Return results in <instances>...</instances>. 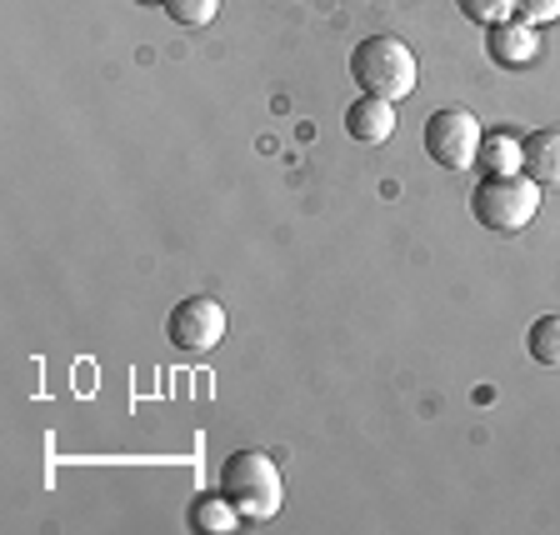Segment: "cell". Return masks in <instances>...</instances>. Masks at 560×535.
<instances>
[{"mask_svg": "<svg viewBox=\"0 0 560 535\" xmlns=\"http://www.w3.org/2000/svg\"><path fill=\"white\" fill-rule=\"evenodd\" d=\"M221 496L241 511V521H276L285 505V480L266 451H231L221 466Z\"/></svg>", "mask_w": 560, "mask_h": 535, "instance_id": "6da1fadb", "label": "cell"}, {"mask_svg": "<svg viewBox=\"0 0 560 535\" xmlns=\"http://www.w3.org/2000/svg\"><path fill=\"white\" fill-rule=\"evenodd\" d=\"M350 75L361 85V95H381V101H406L416 91V56L396 35H365L350 50Z\"/></svg>", "mask_w": 560, "mask_h": 535, "instance_id": "7a4b0ae2", "label": "cell"}, {"mask_svg": "<svg viewBox=\"0 0 560 535\" xmlns=\"http://www.w3.org/2000/svg\"><path fill=\"white\" fill-rule=\"evenodd\" d=\"M540 210V186L525 171L511 175H486L476 190H470V216H476L486 231L495 235H515L536 221Z\"/></svg>", "mask_w": 560, "mask_h": 535, "instance_id": "3957f363", "label": "cell"}, {"mask_svg": "<svg viewBox=\"0 0 560 535\" xmlns=\"http://www.w3.org/2000/svg\"><path fill=\"white\" fill-rule=\"evenodd\" d=\"M480 140H486L480 120L470 116V111H460V105H445V111H435V116L425 120V155H431L435 165H445V171L476 165Z\"/></svg>", "mask_w": 560, "mask_h": 535, "instance_id": "277c9868", "label": "cell"}, {"mask_svg": "<svg viewBox=\"0 0 560 535\" xmlns=\"http://www.w3.org/2000/svg\"><path fill=\"white\" fill-rule=\"evenodd\" d=\"M165 336H171L175 350H186V356H206V350H215L221 336H225L221 301H210V295H186V301L165 315Z\"/></svg>", "mask_w": 560, "mask_h": 535, "instance_id": "5b68a950", "label": "cell"}, {"mask_svg": "<svg viewBox=\"0 0 560 535\" xmlns=\"http://www.w3.org/2000/svg\"><path fill=\"white\" fill-rule=\"evenodd\" d=\"M490 60L495 66H505V70H521V66H530L536 60V50H540V40H536V25H525V21H495L490 25Z\"/></svg>", "mask_w": 560, "mask_h": 535, "instance_id": "8992f818", "label": "cell"}, {"mask_svg": "<svg viewBox=\"0 0 560 535\" xmlns=\"http://www.w3.org/2000/svg\"><path fill=\"white\" fill-rule=\"evenodd\" d=\"M346 130H350V140H361V146H381V140H390V130H396V101L361 95V101L346 111Z\"/></svg>", "mask_w": 560, "mask_h": 535, "instance_id": "52a82bcc", "label": "cell"}, {"mask_svg": "<svg viewBox=\"0 0 560 535\" xmlns=\"http://www.w3.org/2000/svg\"><path fill=\"white\" fill-rule=\"evenodd\" d=\"M521 171L536 186H560V130H530L521 140Z\"/></svg>", "mask_w": 560, "mask_h": 535, "instance_id": "ba28073f", "label": "cell"}, {"mask_svg": "<svg viewBox=\"0 0 560 535\" xmlns=\"http://www.w3.org/2000/svg\"><path fill=\"white\" fill-rule=\"evenodd\" d=\"M235 525H241V511H235L225 496H196V501H190V531L225 535V531H235Z\"/></svg>", "mask_w": 560, "mask_h": 535, "instance_id": "9c48e42d", "label": "cell"}, {"mask_svg": "<svg viewBox=\"0 0 560 535\" xmlns=\"http://www.w3.org/2000/svg\"><path fill=\"white\" fill-rule=\"evenodd\" d=\"M525 350H530V361L536 365L560 371V315H540V321H530V330H525Z\"/></svg>", "mask_w": 560, "mask_h": 535, "instance_id": "30bf717a", "label": "cell"}, {"mask_svg": "<svg viewBox=\"0 0 560 535\" xmlns=\"http://www.w3.org/2000/svg\"><path fill=\"white\" fill-rule=\"evenodd\" d=\"M480 155H486V175L521 171V140H511V136H486L480 140Z\"/></svg>", "mask_w": 560, "mask_h": 535, "instance_id": "8fae6325", "label": "cell"}, {"mask_svg": "<svg viewBox=\"0 0 560 535\" xmlns=\"http://www.w3.org/2000/svg\"><path fill=\"white\" fill-rule=\"evenodd\" d=\"M215 11H221V0H165V15H171L175 25H210L215 21Z\"/></svg>", "mask_w": 560, "mask_h": 535, "instance_id": "7c38bea8", "label": "cell"}, {"mask_svg": "<svg viewBox=\"0 0 560 535\" xmlns=\"http://www.w3.org/2000/svg\"><path fill=\"white\" fill-rule=\"evenodd\" d=\"M455 5H460V15L476 25H495L515 11V0H455Z\"/></svg>", "mask_w": 560, "mask_h": 535, "instance_id": "4fadbf2b", "label": "cell"}, {"mask_svg": "<svg viewBox=\"0 0 560 535\" xmlns=\"http://www.w3.org/2000/svg\"><path fill=\"white\" fill-rule=\"evenodd\" d=\"M515 15H521L525 25L560 21V0H515Z\"/></svg>", "mask_w": 560, "mask_h": 535, "instance_id": "5bb4252c", "label": "cell"}, {"mask_svg": "<svg viewBox=\"0 0 560 535\" xmlns=\"http://www.w3.org/2000/svg\"><path fill=\"white\" fill-rule=\"evenodd\" d=\"M136 5H165V0H136Z\"/></svg>", "mask_w": 560, "mask_h": 535, "instance_id": "9a60e30c", "label": "cell"}]
</instances>
